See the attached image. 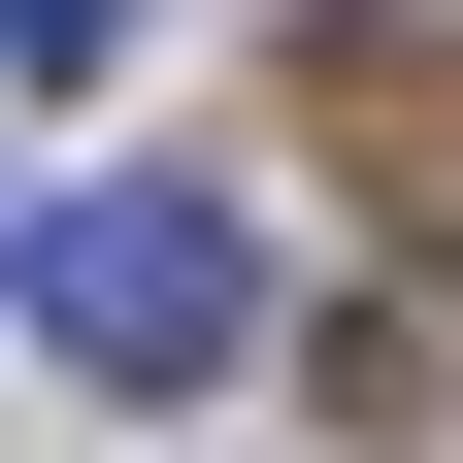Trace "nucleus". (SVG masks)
Listing matches in <instances>:
<instances>
[{"mask_svg":"<svg viewBox=\"0 0 463 463\" xmlns=\"http://www.w3.org/2000/svg\"><path fill=\"white\" fill-rule=\"evenodd\" d=\"M33 331H67L99 397H199L232 331H265V265H232V199H165V165H133V199H67V232H33Z\"/></svg>","mask_w":463,"mask_h":463,"instance_id":"1","label":"nucleus"}]
</instances>
